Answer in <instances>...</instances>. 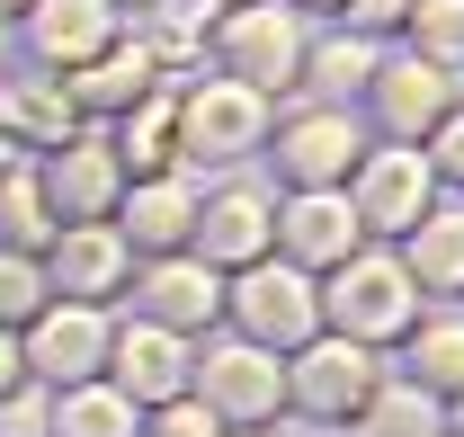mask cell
Returning <instances> with one entry per match:
<instances>
[{
	"label": "cell",
	"instance_id": "obj_38",
	"mask_svg": "<svg viewBox=\"0 0 464 437\" xmlns=\"http://www.w3.org/2000/svg\"><path fill=\"white\" fill-rule=\"evenodd\" d=\"M447 429H456V437H464V393H456V402H447Z\"/></svg>",
	"mask_w": 464,
	"mask_h": 437
},
{
	"label": "cell",
	"instance_id": "obj_26",
	"mask_svg": "<svg viewBox=\"0 0 464 437\" xmlns=\"http://www.w3.org/2000/svg\"><path fill=\"white\" fill-rule=\"evenodd\" d=\"M45 437H143V411H134L108 375H90V384L45 393Z\"/></svg>",
	"mask_w": 464,
	"mask_h": 437
},
{
	"label": "cell",
	"instance_id": "obj_34",
	"mask_svg": "<svg viewBox=\"0 0 464 437\" xmlns=\"http://www.w3.org/2000/svg\"><path fill=\"white\" fill-rule=\"evenodd\" d=\"M27 348H18V330H0V402H18V393H27Z\"/></svg>",
	"mask_w": 464,
	"mask_h": 437
},
{
	"label": "cell",
	"instance_id": "obj_9",
	"mask_svg": "<svg viewBox=\"0 0 464 437\" xmlns=\"http://www.w3.org/2000/svg\"><path fill=\"white\" fill-rule=\"evenodd\" d=\"M438 197H447V188H438V170H429L420 143H366L357 170H348V206L366 223V241H402Z\"/></svg>",
	"mask_w": 464,
	"mask_h": 437
},
{
	"label": "cell",
	"instance_id": "obj_36",
	"mask_svg": "<svg viewBox=\"0 0 464 437\" xmlns=\"http://www.w3.org/2000/svg\"><path fill=\"white\" fill-rule=\"evenodd\" d=\"M27 9H36V0H0V18H9V27H18V18H27Z\"/></svg>",
	"mask_w": 464,
	"mask_h": 437
},
{
	"label": "cell",
	"instance_id": "obj_13",
	"mask_svg": "<svg viewBox=\"0 0 464 437\" xmlns=\"http://www.w3.org/2000/svg\"><path fill=\"white\" fill-rule=\"evenodd\" d=\"M36 179L54 197V223H108L116 197H125V161H116L108 125H81V134H63L54 152H36Z\"/></svg>",
	"mask_w": 464,
	"mask_h": 437
},
{
	"label": "cell",
	"instance_id": "obj_24",
	"mask_svg": "<svg viewBox=\"0 0 464 437\" xmlns=\"http://www.w3.org/2000/svg\"><path fill=\"white\" fill-rule=\"evenodd\" d=\"M375 36H357L340 18H322L313 36H304V81H295V99H331V108H357V90L375 81Z\"/></svg>",
	"mask_w": 464,
	"mask_h": 437
},
{
	"label": "cell",
	"instance_id": "obj_29",
	"mask_svg": "<svg viewBox=\"0 0 464 437\" xmlns=\"http://www.w3.org/2000/svg\"><path fill=\"white\" fill-rule=\"evenodd\" d=\"M393 45H420V54H438V63L464 72V0H411V18H402Z\"/></svg>",
	"mask_w": 464,
	"mask_h": 437
},
{
	"label": "cell",
	"instance_id": "obj_3",
	"mask_svg": "<svg viewBox=\"0 0 464 437\" xmlns=\"http://www.w3.org/2000/svg\"><path fill=\"white\" fill-rule=\"evenodd\" d=\"M393 375V348H366V339H340V330H313L304 348H286V420H313V429H348L375 384Z\"/></svg>",
	"mask_w": 464,
	"mask_h": 437
},
{
	"label": "cell",
	"instance_id": "obj_11",
	"mask_svg": "<svg viewBox=\"0 0 464 437\" xmlns=\"http://www.w3.org/2000/svg\"><path fill=\"white\" fill-rule=\"evenodd\" d=\"M188 250L206 259V268H250V259H268L277 250V188H259V179H215L206 197H197V232H188Z\"/></svg>",
	"mask_w": 464,
	"mask_h": 437
},
{
	"label": "cell",
	"instance_id": "obj_25",
	"mask_svg": "<svg viewBox=\"0 0 464 437\" xmlns=\"http://www.w3.org/2000/svg\"><path fill=\"white\" fill-rule=\"evenodd\" d=\"M116 161H125V179H152V170H179V81H161L152 99H134V108L108 125Z\"/></svg>",
	"mask_w": 464,
	"mask_h": 437
},
{
	"label": "cell",
	"instance_id": "obj_37",
	"mask_svg": "<svg viewBox=\"0 0 464 437\" xmlns=\"http://www.w3.org/2000/svg\"><path fill=\"white\" fill-rule=\"evenodd\" d=\"M9 45H18V27H9V18H0V72H9Z\"/></svg>",
	"mask_w": 464,
	"mask_h": 437
},
{
	"label": "cell",
	"instance_id": "obj_7",
	"mask_svg": "<svg viewBox=\"0 0 464 437\" xmlns=\"http://www.w3.org/2000/svg\"><path fill=\"white\" fill-rule=\"evenodd\" d=\"M224 330H241V339H259V348H304L313 330H322V277L295 268V259H250V268L224 277Z\"/></svg>",
	"mask_w": 464,
	"mask_h": 437
},
{
	"label": "cell",
	"instance_id": "obj_42",
	"mask_svg": "<svg viewBox=\"0 0 464 437\" xmlns=\"http://www.w3.org/2000/svg\"><path fill=\"white\" fill-rule=\"evenodd\" d=\"M447 437H456V429H447Z\"/></svg>",
	"mask_w": 464,
	"mask_h": 437
},
{
	"label": "cell",
	"instance_id": "obj_12",
	"mask_svg": "<svg viewBox=\"0 0 464 437\" xmlns=\"http://www.w3.org/2000/svg\"><path fill=\"white\" fill-rule=\"evenodd\" d=\"M108 330H116V313H108V304H63V295H54L36 322L18 330V348H27V375L45 384V393L108 375Z\"/></svg>",
	"mask_w": 464,
	"mask_h": 437
},
{
	"label": "cell",
	"instance_id": "obj_39",
	"mask_svg": "<svg viewBox=\"0 0 464 437\" xmlns=\"http://www.w3.org/2000/svg\"><path fill=\"white\" fill-rule=\"evenodd\" d=\"M224 437H286V420H277V429H224Z\"/></svg>",
	"mask_w": 464,
	"mask_h": 437
},
{
	"label": "cell",
	"instance_id": "obj_10",
	"mask_svg": "<svg viewBox=\"0 0 464 437\" xmlns=\"http://www.w3.org/2000/svg\"><path fill=\"white\" fill-rule=\"evenodd\" d=\"M116 313H143V322L179 330V339H206V330H224V268H206L197 250L134 259V286H125Z\"/></svg>",
	"mask_w": 464,
	"mask_h": 437
},
{
	"label": "cell",
	"instance_id": "obj_33",
	"mask_svg": "<svg viewBox=\"0 0 464 437\" xmlns=\"http://www.w3.org/2000/svg\"><path fill=\"white\" fill-rule=\"evenodd\" d=\"M402 18H411V0H348V9H340V27L375 36V45H393V36H402Z\"/></svg>",
	"mask_w": 464,
	"mask_h": 437
},
{
	"label": "cell",
	"instance_id": "obj_2",
	"mask_svg": "<svg viewBox=\"0 0 464 437\" xmlns=\"http://www.w3.org/2000/svg\"><path fill=\"white\" fill-rule=\"evenodd\" d=\"M411 322H420V286H411L393 241H366V250H348L340 268L322 277V330L366 339V348H393Z\"/></svg>",
	"mask_w": 464,
	"mask_h": 437
},
{
	"label": "cell",
	"instance_id": "obj_8",
	"mask_svg": "<svg viewBox=\"0 0 464 437\" xmlns=\"http://www.w3.org/2000/svg\"><path fill=\"white\" fill-rule=\"evenodd\" d=\"M375 134L357 125V108H331V99H295V108H277V125H268V161H277V188H348V170H357V152H366Z\"/></svg>",
	"mask_w": 464,
	"mask_h": 437
},
{
	"label": "cell",
	"instance_id": "obj_22",
	"mask_svg": "<svg viewBox=\"0 0 464 437\" xmlns=\"http://www.w3.org/2000/svg\"><path fill=\"white\" fill-rule=\"evenodd\" d=\"M63 90H72L81 125H116L134 99H152V90H161V72H152V54H143L134 36H116L108 54H90L81 72H63Z\"/></svg>",
	"mask_w": 464,
	"mask_h": 437
},
{
	"label": "cell",
	"instance_id": "obj_14",
	"mask_svg": "<svg viewBox=\"0 0 464 437\" xmlns=\"http://www.w3.org/2000/svg\"><path fill=\"white\" fill-rule=\"evenodd\" d=\"M348 250H366V223L348 206V188H277V259L331 277Z\"/></svg>",
	"mask_w": 464,
	"mask_h": 437
},
{
	"label": "cell",
	"instance_id": "obj_27",
	"mask_svg": "<svg viewBox=\"0 0 464 437\" xmlns=\"http://www.w3.org/2000/svg\"><path fill=\"white\" fill-rule=\"evenodd\" d=\"M340 437H447V402H438V393H420V384L393 366V375L375 384V402H366Z\"/></svg>",
	"mask_w": 464,
	"mask_h": 437
},
{
	"label": "cell",
	"instance_id": "obj_23",
	"mask_svg": "<svg viewBox=\"0 0 464 437\" xmlns=\"http://www.w3.org/2000/svg\"><path fill=\"white\" fill-rule=\"evenodd\" d=\"M393 366H402L420 393L456 402L464 393V304H420V322L393 339Z\"/></svg>",
	"mask_w": 464,
	"mask_h": 437
},
{
	"label": "cell",
	"instance_id": "obj_31",
	"mask_svg": "<svg viewBox=\"0 0 464 437\" xmlns=\"http://www.w3.org/2000/svg\"><path fill=\"white\" fill-rule=\"evenodd\" d=\"M420 152H429V170H438V188H447V197H464V99L438 116L429 134H420Z\"/></svg>",
	"mask_w": 464,
	"mask_h": 437
},
{
	"label": "cell",
	"instance_id": "obj_16",
	"mask_svg": "<svg viewBox=\"0 0 464 437\" xmlns=\"http://www.w3.org/2000/svg\"><path fill=\"white\" fill-rule=\"evenodd\" d=\"M188 366H197V339L143 322V313H116V330H108V384L134 402V411H152V402L188 393Z\"/></svg>",
	"mask_w": 464,
	"mask_h": 437
},
{
	"label": "cell",
	"instance_id": "obj_32",
	"mask_svg": "<svg viewBox=\"0 0 464 437\" xmlns=\"http://www.w3.org/2000/svg\"><path fill=\"white\" fill-rule=\"evenodd\" d=\"M143 437H224V420H215L197 393H170V402L143 411Z\"/></svg>",
	"mask_w": 464,
	"mask_h": 437
},
{
	"label": "cell",
	"instance_id": "obj_30",
	"mask_svg": "<svg viewBox=\"0 0 464 437\" xmlns=\"http://www.w3.org/2000/svg\"><path fill=\"white\" fill-rule=\"evenodd\" d=\"M45 304H54L45 259H27V250H0V330H27Z\"/></svg>",
	"mask_w": 464,
	"mask_h": 437
},
{
	"label": "cell",
	"instance_id": "obj_28",
	"mask_svg": "<svg viewBox=\"0 0 464 437\" xmlns=\"http://www.w3.org/2000/svg\"><path fill=\"white\" fill-rule=\"evenodd\" d=\"M54 197H45V179L36 161H9L0 170V250H27V259H45V241H54Z\"/></svg>",
	"mask_w": 464,
	"mask_h": 437
},
{
	"label": "cell",
	"instance_id": "obj_40",
	"mask_svg": "<svg viewBox=\"0 0 464 437\" xmlns=\"http://www.w3.org/2000/svg\"><path fill=\"white\" fill-rule=\"evenodd\" d=\"M9 161H27V152H18V143H0V170H9Z\"/></svg>",
	"mask_w": 464,
	"mask_h": 437
},
{
	"label": "cell",
	"instance_id": "obj_17",
	"mask_svg": "<svg viewBox=\"0 0 464 437\" xmlns=\"http://www.w3.org/2000/svg\"><path fill=\"white\" fill-rule=\"evenodd\" d=\"M197 197H206L197 170H152V179H125V197H116L108 223L125 232L134 259H161V250H188V232H197Z\"/></svg>",
	"mask_w": 464,
	"mask_h": 437
},
{
	"label": "cell",
	"instance_id": "obj_35",
	"mask_svg": "<svg viewBox=\"0 0 464 437\" xmlns=\"http://www.w3.org/2000/svg\"><path fill=\"white\" fill-rule=\"evenodd\" d=\"M286 9H304V18H340L348 0H286Z\"/></svg>",
	"mask_w": 464,
	"mask_h": 437
},
{
	"label": "cell",
	"instance_id": "obj_21",
	"mask_svg": "<svg viewBox=\"0 0 464 437\" xmlns=\"http://www.w3.org/2000/svg\"><path fill=\"white\" fill-rule=\"evenodd\" d=\"M393 250H402L420 304H464V197H438Z\"/></svg>",
	"mask_w": 464,
	"mask_h": 437
},
{
	"label": "cell",
	"instance_id": "obj_18",
	"mask_svg": "<svg viewBox=\"0 0 464 437\" xmlns=\"http://www.w3.org/2000/svg\"><path fill=\"white\" fill-rule=\"evenodd\" d=\"M116 36H125V18H116L108 0H36L18 18V45H27L36 72H81L90 54H108Z\"/></svg>",
	"mask_w": 464,
	"mask_h": 437
},
{
	"label": "cell",
	"instance_id": "obj_15",
	"mask_svg": "<svg viewBox=\"0 0 464 437\" xmlns=\"http://www.w3.org/2000/svg\"><path fill=\"white\" fill-rule=\"evenodd\" d=\"M45 286H54L63 304H125V286H134V250H125V232L116 223H63L54 241H45Z\"/></svg>",
	"mask_w": 464,
	"mask_h": 437
},
{
	"label": "cell",
	"instance_id": "obj_6",
	"mask_svg": "<svg viewBox=\"0 0 464 437\" xmlns=\"http://www.w3.org/2000/svg\"><path fill=\"white\" fill-rule=\"evenodd\" d=\"M456 99H464L456 63L420 54V45H384V54H375V81L357 90V125H366L375 143H420Z\"/></svg>",
	"mask_w": 464,
	"mask_h": 437
},
{
	"label": "cell",
	"instance_id": "obj_41",
	"mask_svg": "<svg viewBox=\"0 0 464 437\" xmlns=\"http://www.w3.org/2000/svg\"><path fill=\"white\" fill-rule=\"evenodd\" d=\"M108 9H116V18H125V9H143V0H108Z\"/></svg>",
	"mask_w": 464,
	"mask_h": 437
},
{
	"label": "cell",
	"instance_id": "obj_20",
	"mask_svg": "<svg viewBox=\"0 0 464 437\" xmlns=\"http://www.w3.org/2000/svg\"><path fill=\"white\" fill-rule=\"evenodd\" d=\"M125 36L152 54V72H161V81H188V72H206L215 0H143V9H125Z\"/></svg>",
	"mask_w": 464,
	"mask_h": 437
},
{
	"label": "cell",
	"instance_id": "obj_1",
	"mask_svg": "<svg viewBox=\"0 0 464 437\" xmlns=\"http://www.w3.org/2000/svg\"><path fill=\"white\" fill-rule=\"evenodd\" d=\"M304 36H313V18H304V9H286V0H232V9H215L206 72L250 81L259 99H277V108H286L295 81H304Z\"/></svg>",
	"mask_w": 464,
	"mask_h": 437
},
{
	"label": "cell",
	"instance_id": "obj_4",
	"mask_svg": "<svg viewBox=\"0 0 464 437\" xmlns=\"http://www.w3.org/2000/svg\"><path fill=\"white\" fill-rule=\"evenodd\" d=\"M277 125V99H259L250 81L224 72H188L179 81V170H232L250 161Z\"/></svg>",
	"mask_w": 464,
	"mask_h": 437
},
{
	"label": "cell",
	"instance_id": "obj_5",
	"mask_svg": "<svg viewBox=\"0 0 464 437\" xmlns=\"http://www.w3.org/2000/svg\"><path fill=\"white\" fill-rule=\"evenodd\" d=\"M188 393L224 429H277L286 420V357L259 348V339H241V330H206L197 366H188Z\"/></svg>",
	"mask_w": 464,
	"mask_h": 437
},
{
	"label": "cell",
	"instance_id": "obj_19",
	"mask_svg": "<svg viewBox=\"0 0 464 437\" xmlns=\"http://www.w3.org/2000/svg\"><path fill=\"white\" fill-rule=\"evenodd\" d=\"M63 134H81V108H72L63 72L9 63V72H0V143H18V152L36 161V152H54Z\"/></svg>",
	"mask_w": 464,
	"mask_h": 437
}]
</instances>
